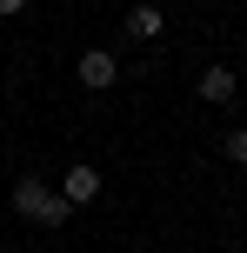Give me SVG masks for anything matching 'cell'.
Returning <instances> with one entry per match:
<instances>
[{"mask_svg":"<svg viewBox=\"0 0 247 253\" xmlns=\"http://www.w3.org/2000/svg\"><path fill=\"white\" fill-rule=\"evenodd\" d=\"M13 207H20L27 220H40V227H67V220H74V207H67L60 187H47V180H20V187H13Z\"/></svg>","mask_w":247,"mask_h":253,"instance_id":"6da1fadb","label":"cell"},{"mask_svg":"<svg viewBox=\"0 0 247 253\" xmlns=\"http://www.w3.org/2000/svg\"><path fill=\"white\" fill-rule=\"evenodd\" d=\"M74 74H80V87H87V93H107V87L120 80V60L94 47V53H80V67H74Z\"/></svg>","mask_w":247,"mask_h":253,"instance_id":"7a4b0ae2","label":"cell"},{"mask_svg":"<svg viewBox=\"0 0 247 253\" xmlns=\"http://www.w3.org/2000/svg\"><path fill=\"white\" fill-rule=\"evenodd\" d=\"M60 200H67V207H87V200H100V173H94L87 160H80V167H67V180H60Z\"/></svg>","mask_w":247,"mask_h":253,"instance_id":"3957f363","label":"cell"},{"mask_svg":"<svg viewBox=\"0 0 247 253\" xmlns=\"http://www.w3.org/2000/svg\"><path fill=\"white\" fill-rule=\"evenodd\" d=\"M200 100H207V107L234 100V67H207V74H200Z\"/></svg>","mask_w":247,"mask_h":253,"instance_id":"277c9868","label":"cell"},{"mask_svg":"<svg viewBox=\"0 0 247 253\" xmlns=\"http://www.w3.org/2000/svg\"><path fill=\"white\" fill-rule=\"evenodd\" d=\"M160 27H167L160 7H134V13H127V34H134V40H160Z\"/></svg>","mask_w":247,"mask_h":253,"instance_id":"5b68a950","label":"cell"},{"mask_svg":"<svg viewBox=\"0 0 247 253\" xmlns=\"http://www.w3.org/2000/svg\"><path fill=\"white\" fill-rule=\"evenodd\" d=\"M227 160L247 167V126H234V133H227Z\"/></svg>","mask_w":247,"mask_h":253,"instance_id":"8992f818","label":"cell"},{"mask_svg":"<svg viewBox=\"0 0 247 253\" xmlns=\"http://www.w3.org/2000/svg\"><path fill=\"white\" fill-rule=\"evenodd\" d=\"M27 7V0H0V20H13V13H20Z\"/></svg>","mask_w":247,"mask_h":253,"instance_id":"52a82bcc","label":"cell"}]
</instances>
